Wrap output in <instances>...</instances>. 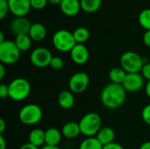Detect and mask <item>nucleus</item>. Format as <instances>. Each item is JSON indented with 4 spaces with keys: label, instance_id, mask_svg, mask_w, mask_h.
Here are the masks:
<instances>
[{
    "label": "nucleus",
    "instance_id": "37",
    "mask_svg": "<svg viewBox=\"0 0 150 149\" xmlns=\"http://www.w3.org/2000/svg\"><path fill=\"white\" fill-rule=\"evenodd\" d=\"M6 128V123L4 119H0V133L3 134Z\"/></svg>",
    "mask_w": 150,
    "mask_h": 149
},
{
    "label": "nucleus",
    "instance_id": "10",
    "mask_svg": "<svg viewBox=\"0 0 150 149\" xmlns=\"http://www.w3.org/2000/svg\"><path fill=\"white\" fill-rule=\"evenodd\" d=\"M122 85L127 92H137L144 86V77L141 73H127Z\"/></svg>",
    "mask_w": 150,
    "mask_h": 149
},
{
    "label": "nucleus",
    "instance_id": "24",
    "mask_svg": "<svg viewBox=\"0 0 150 149\" xmlns=\"http://www.w3.org/2000/svg\"><path fill=\"white\" fill-rule=\"evenodd\" d=\"M103 148L104 146L99 142L96 136L86 137L79 146V149H103Z\"/></svg>",
    "mask_w": 150,
    "mask_h": 149
},
{
    "label": "nucleus",
    "instance_id": "32",
    "mask_svg": "<svg viewBox=\"0 0 150 149\" xmlns=\"http://www.w3.org/2000/svg\"><path fill=\"white\" fill-rule=\"evenodd\" d=\"M0 97L6 98L9 97V85L5 83L0 84Z\"/></svg>",
    "mask_w": 150,
    "mask_h": 149
},
{
    "label": "nucleus",
    "instance_id": "2",
    "mask_svg": "<svg viewBox=\"0 0 150 149\" xmlns=\"http://www.w3.org/2000/svg\"><path fill=\"white\" fill-rule=\"evenodd\" d=\"M81 133L85 137H95L102 128L101 117L96 112H88L78 122Z\"/></svg>",
    "mask_w": 150,
    "mask_h": 149
},
{
    "label": "nucleus",
    "instance_id": "35",
    "mask_svg": "<svg viewBox=\"0 0 150 149\" xmlns=\"http://www.w3.org/2000/svg\"><path fill=\"white\" fill-rule=\"evenodd\" d=\"M7 148V142L3 136V134H0V149H6Z\"/></svg>",
    "mask_w": 150,
    "mask_h": 149
},
{
    "label": "nucleus",
    "instance_id": "12",
    "mask_svg": "<svg viewBox=\"0 0 150 149\" xmlns=\"http://www.w3.org/2000/svg\"><path fill=\"white\" fill-rule=\"evenodd\" d=\"M10 12L15 17H25L32 6L30 0H8Z\"/></svg>",
    "mask_w": 150,
    "mask_h": 149
},
{
    "label": "nucleus",
    "instance_id": "43",
    "mask_svg": "<svg viewBox=\"0 0 150 149\" xmlns=\"http://www.w3.org/2000/svg\"><path fill=\"white\" fill-rule=\"evenodd\" d=\"M6 40H4V32H0V43H3L4 41H5Z\"/></svg>",
    "mask_w": 150,
    "mask_h": 149
},
{
    "label": "nucleus",
    "instance_id": "4",
    "mask_svg": "<svg viewBox=\"0 0 150 149\" xmlns=\"http://www.w3.org/2000/svg\"><path fill=\"white\" fill-rule=\"evenodd\" d=\"M52 43L58 51L62 53H70L73 47L76 45L73 32L65 29L58 30L54 33Z\"/></svg>",
    "mask_w": 150,
    "mask_h": 149
},
{
    "label": "nucleus",
    "instance_id": "18",
    "mask_svg": "<svg viewBox=\"0 0 150 149\" xmlns=\"http://www.w3.org/2000/svg\"><path fill=\"white\" fill-rule=\"evenodd\" d=\"M96 137L103 146H106L108 144L114 142L115 133L112 130V128L109 126H105V127H102L99 130Z\"/></svg>",
    "mask_w": 150,
    "mask_h": 149
},
{
    "label": "nucleus",
    "instance_id": "16",
    "mask_svg": "<svg viewBox=\"0 0 150 149\" xmlns=\"http://www.w3.org/2000/svg\"><path fill=\"white\" fill-rule=\"evenodd\" d=\"M58 104L61 108L64 110L71 109L75 105L74 93L70 90H62L58 95Z\"/></svg>",
    "mask_w": 150,
    "mask_h": 149
},
{
    "label": "nucleus",
    "instance_id": "1",
    "mask_svg": "<svg viewBox=\"0 0 150 149\" xmlns=\"http://www.w3.org/2000/svg\"><path fill=\"white\" fill-rule=\"evenodd\" d=\"M100 99L105 108L115 110L124 105L127 99V90L122 84L110 83L102 90Z\"/></svg>",
    "mask_w": 150,
    "mask_h": 149
},
{
    "label": "nucleus",
    "instance_id": "28",
    "mask_svg": "<svg viewBox=\"0 0 150 149\" xmlns=\"http://www.w3.org/2000/svg\"><path fill=\"white\" fill-rule=\"evenodd\" d=\"M10 11L8 0H0V18L4 19Z\"/></svg>",
    "mask_w": 150,
    "mask_h": 149
},
{
    "label": "nucleus",
    "instance_id": "33",
    "mask_svg": "<svg viewBox=\"0 0 150 149\" xmlns=\"http://www.w3.org/2000/svg\"><path fill=\"white\" fill-rule=\"evenodd\" d=\"M103 149H125L120 144L116 143V142H112L111 144H108L106 146H104Z\"/></svg>",
    "mask_w": 150,
    "mask_h": 149
},
{
    "label": "nucleus",
    "instance_id": "25",
    "mask_svg": "<svg viewBox=\"0 0 150 149\" xmlns=\"http://www.w3.org/2000/svg\"><path fill=\"white\" fill-rule=\"evenodd\" d=\"M73 35L77 44H83L90 38V31L88 30V28L81 26L76 28L73 32Z\"/></svg>",
    "mask_w": 150,
    "mask_h": 149
},
{
    "label": "nucleus",
    "instance_id": "20",
    "mask_svg": "<svg viewBox=\"0 0 150 149\" xmlns=\"http://www.w3.org/2000/svg\"><path fill=\"white\" fill-rule=\"evenodd\" d=\"M28 142L40 148L45 146V131L40 128L33 129L28 135Z\"/></svg>",
    "mask_w": 150,
    "mask_h": 149
},
{
    "label": "nucleus",
    "instance_id": "14",
    "mask_svg": "<svg viewBox=\"0 0 150 149\" xmlns=\"http://www.w3.org/2000/svg\"><path fill=\"white\" fill-rule=\"evenodd\" d=\"M60 8L62 13L68 17L76 16L82 9L80 0H62Z\"/></svg>",
    "mask_w": 150,
    "mask_h": 149
},
{
    "label": "nucleus",
    "instance_id": "5",
    "mask_svg": "<svg viewBox=\"0 0 150 149\" xmlns=\"http://www.w3.org/2000/svg\"><path fill=\"white\" fill-rule=\"evenodd\" d=\"M42 109L35 104L25 105L18 112V119L20 122L26 126H33L38 124L42 119Z\"/></svg>",
    "mask_w": 150,
    "mask_h": 149
},
{
    "label": "nucleus",
    "instance_id": "41",
    "mask_svg": "<svg viewBox=\"0 0 150 149\" xmlns=\"http://www.w3.org/2000/svg\"><path fill=\"white\" fill-rule=\"evenodd\" d=\"M40 149H61L58 146L57 147H53V146H47V145H45L43 146Z\"/></svg>",
    "mask_w": 150,
    "mask_h": 149
},
{
    "label": "nucleus",
    "instance_id": "27",
    "mask_svg": "<svg viewBox=\"0 0 150 149\" xmlns=\"http://www.w3.org/2000/svg\"><path fill=\"white\" fill-rule=\"evenodd\" d=\"M49 66L54 70H60L64 66V61L62 58H61L59 56H53Z\"/></svg>",
    "mask_w": 150,
    "mask_h": 149
},
{
    "label": "nucleus",
    "instance_id": "11",
    "mask_svg": "<svg viewBox=\"0 0 150 149\" xmlns=\"http://www.w3.org/2000/svg\"><path fill=\"white\" fill-rule=\"evenodd\" d=\"M32 23L25 17H16L10 24V29L16 36L22 34H29Z\"/></svg>",
    "mask_w": 150,
    "mask_h": 149
},
{
    "label": "nucleus",
    "instance_id": "36",
    "mask_svg": "<svg viewBox=\"0 0 150 149\" xmlns=\"http://www.w3.org/2000/svg\"><path fill=\"white\" fill-rule=\"evenodd\" d=\"M19 149H40L39 148H37V147H35V146H33V144H31V143H29V142H27V143H25L24 145H22Z\"/></svg>",
    "mask_w": 150,
    "mask_h": 149
},
{
    "label": "nucleus",
    "instance_id": "38",
    "mask_svg": "<svg viewBox=\"0 0 150 149\" xmlns=\"http://www.w3.org/2000/svg\"><path fill=\"white\" fill-rule=\"evenodd\" d=\"M5 76V68H4V64L1 63L0 64V79H4Z\"/></svg>",
    "mask_w": 150,
    "mask_h": 149
},
{
    "label": "nucleus",
    "instance_id": "21",
    "mask_svg": "<svg viewBox=\"0 0 150 149\" xmlns=\"http://www.w3.org/2000/svg\"><path fill=\"white\" fill-rule=\"evenodd\" d=\"M127 72L120 67H115L112 68L110 72H109V79L111 81V83H117V84H122L126 76H127Z\"/></svg>",
    "mask_w": 150,
    "mask_h": 149
},
{
    "label": "nucleus",
    "instance_id": "6",
    "mask_svg": "<svg viewBox=\"0 0 150 149\" xmlns=\"http://www.w3.org/2000/svg\"><path fill=\"white\" fill-rule=\"evenodd\" d=\"M144 64L143 58L134 51H127L120 57L121 68L127 73H141Z\"/></svg>",
    "mask_w": 150,
    "mask_h": 149
},
{
    "label": "nucleus",
    "instance_id": "34",
    "mask_svg": "<svg viewBox=\"0 0 150 149\" xmlns=\"http://www.w3.org/2000/svg\"><path fill=\"white\" fill-rule=\"evenodd\" d=\"M143 42L147 47H150V30L146 31V32L144 33V35H143Z\"/></svg>",
    "mask_w": 150,
    "mask_h": 149
},
{
    "label": "nucleus",
    "instance_id": "26",
    "mask_svg": "<svg viewBox=\"0 0 150 149\" xmlns=\"http://www.w3.org/2000/svg\"><path fill=\"white\" fill-rule=\"evenodd\" d=\"M138 21L146 31L150 30V9H145L141 11L138 17Z\"/></svg>",
    "mask_w": 150,
    "mask_h": 149
},
{
    "label": "nucleus",
    "instance_id": "19",
    "mask_svg": "<svg viewBox=\"0 0 150 149\" xmlns=\"http://www.w3.org/2000/svg\"><path fill=\"white\" fill-rule=\"evenodd\" d=\"M29 36L32 39V40L34 41H41L43 40L47 36V29L44 25L41 23H34L32 25Z\"/></svg>",
    "mask_w": 150,
    "mask_h": 149
},
{
    "label": "nucleus",
    "instance_id": "9",
    "mask_svg": "<svg viewBox=\"0 0 150 149\" xmlns=\"http://www.w3.org/2000/svg\"><path fill=\"white\" fill-rule=\"evenodd\" d=\"M90 83V77L85 72H77L69 80V88L72 93L80 94L86 90Z\"/></svg>",
    "mask_w": 150,
    "mask_h": 149
},
{
    "label": "nucleus",
    "instance_id": "17",
    "mask_svg": "<svg viewBox=\"0 0 150 149\" xmlns=\"http://www.w3.org/2000/svg\"><path fill=\"white\" fill-rule=\"evenodd\" d=\"M62 136L67 139H75L81 134L79 124L74 121L67 122L62 128Z\"/></svg>",
    "mask_w": 150,
    "mask_h": 149
},
{
    "label": "nucleus",
    "instance_id": "29",
    "mask_svg": "<svg viewBox=\"0 0 150 149\" xmlns=\"http://www.w3.org/2000/svg\"><path fill=\"white\" fill-rule=\"evenodd\" d=\"M32 8L35 10H41L46 7L48 3V0H30Z\"/></svg>",
    "mask_w": 150,
    "mask_h": 149
},
{
    "label": "nucleus",
    "instance_id": "40",
    "mask_svg": "<svg viewBox=\"0 0 150 149\" xmlns=\"http://www.w3.org/2000/svg\"><path fill=\"white\" fill-rule=\"evenodd\" d=\"M140 149H150V141H145L140 147Z\"/></svg>",
    "mask_w": 150,
    "mask_h": 149
},
{
    "label": "nucleus",
    "instance_id": "8",
    "mask_svg": "<svg viewBox=\"0 0 150 149\" xmlns=\"http://www.w3.org/2000/svg\"><path fill=\"white\" fill-rule=\"evenodd\" d=\"M53 58L52 53L47 47H40L33 49L30 54V61L32 64L37 68H46L50 65Z\"/></svg>",
    "mask_w": 150,
    "mask_h": 149
},
{
    "label": "nucleus",
    "instance_id": "30",
    "mask_svg": "<svg viewBox=\"0 0 150 149\" xmlns=\"http://www.w3.org/2000/svg\"><path fill=\"white\" fill-rule=\"evenodd\" d=\"M142 119L143 121L150 126V104L149 105H147L143 110H142Z\"/></svg>",
    "mask_w": 150,
    "mask_h": 149
},
{
    "label": "nucleus",
    "instance_id": "13",
    "mask_svg": "<svg viewBox=\"0 0 150 149\" xmlns=\"http://www.w3.org/2000/svg\"><path fill=\"white\" fill-rule=\"evenodd\" d=\"M70 57L72 61L78 65L85 64L90 57V52L84 44H77L70 51Z\"/></svg>",
    "mask_w": 150,
    "mask_h": 149
},
{
    "label": "nucleus",
    "instance_id": "15",
    "mask_svg": "<svg viewBox=\"0 0 150 149\" xmlns=\"http://www.w3.org/2000/svg\"><path fill=\"white\" fill-rule=\"evenodd\" d=\"M62 131L54 127H50L45 131V145L57 147L62 140Z\"/></svg>",
    "mask_w": 150,
    "mask_h": 149
},
{
    "label": "nucleus",
    "instance_id": "31",
    "mask_svg": "<svg viewBox=\"0 0 150 149\" xmlns=\"http://www.w3.org/2000/svg\"><path fill=\"white\" fill-rule=\"evenodd\" d=\"M141 73H142V76L144 77V79L150 81V62H145Z\"/></svg>",
    "mask_w": 150,
    "mask_h": 149
},
{
    "label": "nucleus",
    "instance_id": "22",
    "mask_svg": "<svg viewBox=\"0 0 150 149\" xmlns=\"http://www.w3.org/2000/svg\"><path fill=\"white\" fill-rule=\"evenodd\" d=\"M14 42L20 52H25L30 49L32 46V39L29 34H22L16 36Z\"/></svg>",
    "mask_w": 150,
    "mask_h": 149
},
{
    "label": "nucleus",
    "instance_id": "7",
    "mask_svg": "<svg viewBox=\"0 0 150 149\" xmlns=\"http://www.w3.org/2000/svg\"><path fill=\"white\" fill-rule=\"evenodd\" d=\"M20 50L12 40H6L0 43V61L3 64L11 65L16 63L20 58Z\"/></svg>",
    "mask_w": 150,
    "mask_h": 149
},
{
    "label": "nucleus",
    "instance_id": "39",
    "mask_svg": "<svg viewBox=\"0 0 150 149\" xmlns=\"http://www.w3.org/2000/svg\"><path fill=\"white\" fill-rule=\"evenodd\" d=\"M145 91H146L147 96L150 97V81H148V83L145 85Z\"/></svg>",
    "mask_w": 150,
    "mask_h": 149
},
{
    "label": "nucleus",
    "instance_id": "42",
    "mask_svg": "<svg viewBox=\"0 0 150 149\" xmlns=\"http://www.w3.org/2000/svg\"><path fill=\"white\" fill-rule=\"evenodd\" d=\"M62 0H48V2L50 4H59V5L62 3Z\"/></svg>",
    "mask_w": 150,
    "mask_h": 149
},
{
    "label": "nucleus",
    "instance_id": "23",
    "mask_svg": "<svg viewBox=\"0 0 150 149\" xmlns=\"http://www.w3.org/2000/svg\"><path fill=\"white\" fill-rule=\"evenodd\" d=\"M81 8L87 13H92L99 10L102 0H80Z\"/></svg>",
    "mask_w": 150,
    "mask_h": 149
},
{
    "label": "nucleus",
    "instance_id": "3",
    "mask_svg": "<svg viewBox=\"0 0 150 149\" xmlns=\"http://www.w3.org/2000/svg\"><path fill=\"white\" fill-rule=\"evenodd\" d=\"M9 97L17 102L26 99L31 93V84L28 80L23 77L13 79L9 84Z\"/></svg>",
    "mask_w": 150,
    "mask_h": 149
}]
</instances>
